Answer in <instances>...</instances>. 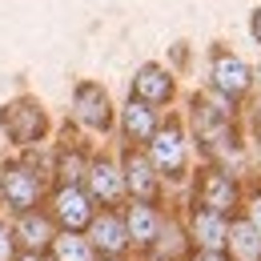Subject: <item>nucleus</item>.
<instances>
[{"label": "nucleus", "mask_w": 261, "mask_h": 261, "mask_svg": "<svg viewBox=\"0 0 261 261\" xmlns=\"http://www.w3.org/2000/svg\"><path fill=\"white\" fill-rule=\"evenodd\" d=\"M0 125H4V133L16 145H33V141H40V133L48 129V117H44V109L36 100L20 97V100H12V105L0 109Z\"/></svg>", "instance_id": "f257e3e1"}, {"label": "nucleus", "mask_w": 261, "mask_h": 261, "mask_svg": "<svg viewBox=\"0 0 261 261\" xmlns=\"http://www.w3.org/2000/svg\"><path fill=\"white\" fill-rule=\"evenodd\" d=\"M0 197L8 201V209H16L20 217L33 213V205L40 201V181L29 165H4L0 173Z\"/></svg>", "instance_id": "f03ea898"}, {"label": "nucleus", "mask_w": 261, "mask_h": 261, "mask_svg": "<svg viewBox=\"0 0 261 261\" xmlns=\"http://www.w3.org/2000/svg\"><path fill=\"white\" fill-rule=\"evenodd\" d=\"M149 161H153V169H161L165 177H181L185 173V133H181L177 121L157 129V137L149 141Z\"/></svg>", "instance_id": "7ed1b4c3"}, {"label": "nucleus", "mask_w": 261, "mask_h": 261, "mask_svg": "<svg viewBox=\"0 0 261 261\" xmlns=\"http://www.w3.org/2000/svg\"><path fill=\"white\" fill-rule=\"evenodd\" d=\"M209 76H213V89L225 93V97H245L249 85H253L249 65H245L241 57H233V53H213V68H209Z\"/></svg>", "instance_id": "20e7f679"}, {"label": "nucleus", "mask_w": 261, "mask_h": 261, "mask_svg": "<svg viewBox=\"0 0 261 261\" xmlns=\"http://www.w3.org/2000/svg\"><path fill=\"white\" fill-rule=\"evenodd\" d=\"M197 205L209 213H229L237 205V185L229 181L221 169H205L197 181Z\"/></svg>", "instance_id": "39448f33"}, {"label": "nucleus", "mask_w": 261, "mask_h": 261, "mask_svg": "<svg viewBox=\"0 0 261 261\" xmlns=\"http://www.w3.org/2000/svg\"><path fill=\"white\" fill-rule=\"evenodd\" d=\"M72 109H76V121L89 125V129H109L113 125V105H109V93L100 85H76Z\"/></svg>", "instance_id": "423d86ee"}, {"label": "nucleus", "mask_w": 261, "mask_h": 261, "mask_svg": "<svg viewBox=\"0 0 261 261\" xmlns=\"http://www.w3.org/2000/svg\"><path fill=\"white\" fill-rule=\"evenodd\" d=\"M53 213H57V221L65 225V233H81L85 225H93V201H89L85 189H76V185H65V189L57 193Z\"/></svg>", "instance_id": "0eeeda50"}, {"label": "nucleus", "mask_w": 261, "mask_h": 261, "mask_svg": "<svg viewBox=\"0 0 261 261\" xmlns=\"http://www.w3.org/2000/svg\"><path fill=\"white\" fill-rule=\"evenodd\" d=\"M89 245L100 249L105 257H121V253H125V245H129V225L109 209V213L93 217V225H89Z\"/></svg>", "instance_id": "6e6552de"}, {"label": "nucleus", "mask_w": 261, "mask_h": 261, "mask_svg": "<svg viewBox=\"0 0 261 261\" xmlns=\"http://www.w3.org/2000/svg\"><path fill=\"white\" fill-rule=\"evenodd\" d=\"M173 97V76L157 65H145L137 68V76H133V100H141V105H165V100Z\"/></svg>", "instance_id": "1a4fd4ad"}, {"label": "nucleus", "mask_w": 261, "mask_h": 261, "mask_svg": "<svg viewBox=\"0 0 261 261\" xmlns=\"http://www.w3.org/2000/svg\"><path fill=\"white\" fill-rule=\"evenodd\" d=\"M89 189H93V197L97 201H105V205H117L121 197H125V173L117 169L113 161H93L89 165Z\"/></svg>", "instance_id": "9d476101"}, {"label": "nucleus", "mask_w": 261, "mask_h": 261, "mask_svg": "<svg viewBox=\"0 0 261 261\" xmlns=\"http://www.w3.org/2000/svg\"><path fill=\"white\" fill-rule=\"evenodd\" d=\"M125 185H129V193L137 201L153 205V197H157V169H153V161H145L141 153H129V161H125Z\"/></svg>", "instance_id": "9b49d317"}, {"label": "nucleus", "mask_w": 261, "mask_h": 261, "mask_svg": "<svg viewBox=\"0 0 261 261\" xmlns=\"http://www.w3.org/2000/svg\"><path fill=\"white\" fill-rule=\"evenodd\" d=\"M193 237L205 253H221V245L229 241V225L221 213H209V209H197L193 213Z\"/></svg>", "instance_id": "f8f14e48"}, {"label": "nucleus", "mask_w": 261, "mask_h": 261, "mask_svg": "<svg viewBox=\"0 0 261 261\" xmlns=\"http://www.w3.org/2000/svg\"><path fill=\"white\" fill-rule=\"evenodd\" d=\"M225 249H229V261H261V233L249 221H233Z\"/></svg>", "instance_id": "ddd939ff"}, {"label": "nucleus", "mask_w": 261, "mask_h": 261, "mask_svg": "<svg viewBox=\"0 0 261 261\" xmlns=\"http://www.w3.org/2000/svg\"><path fill=\"white\" fill-rule=\"evenodd\" d=\"M125 225H129V241H137V245H153V241L161 237V217H157V209L145 205V201H137L129 209Z\"/></svg>", "instance_id": "4468645a"}, {"label": "nucleus", "mask_w": 261, "mask_h": 261, "mask_svg": "<svg viewBox=\"0 0 261 261\" xmlns=\"http://www.w3.org/2000/svg\"><path fill=\"white\" fill-rule=\"evenodd\" d=\"M125 137H129L133 145H141V141H153V137H157V113H153V105L129 100V109H125Z\"/></svg>", "instance_id": "2eb2a0df"}, {"label": "nucleus", "mask_w": 261, "mask_h": 261, "mask_svg": "<svg viewBox=\"0 0 261 261\" xmlns=\"http://www.w3.org/2000/svg\"><path fill=\"white\" fill-rule=\"evenodd\" d=\"M16 237L29 245V253L44 249L48 241H57V237H53V225H48V217H44V213H24V217L16 221Z\"/></svg>", "instance_id": "dca6fc26"}, {"label": "nucleus", "mask_w": 261, "mask_h": 261, "mask_svg": "<svg viewBox=\"0 0 261 261\" xmlns=\"http://www.w3.org/2000/svg\"><path fill=\"white\" fill-rule=\"evenodd\" d=\"M53 257L57 261H93V245L81 233H61L53 241Z\"/></svg>", "instance_id": "f3484780"}, {"label": "nucleus", "mask_w": 261, "mask_h": 261, "mask_svg": "<svg viewBox=\"0 0 261 261\" xmlns=\"http://www.w3.org/2000/svg\"><path fill=\"white\" fill-rule=\"evenodd\" d=\"M12 253H16V241H12V233L0 225V261H12Z\"/></svg>", "instance_id": "a211bd4d"}, {"label": "nucleus", "mask_w": 261, "mask_h": 261, "mask_svg": "<svg viewBox=\"0 0 261 261\" xmlns=\"http://www.w3.org/2000/svg\"><path fill=\"white\" fill-rule=\"evenodd\" d=\"M245 221H249V225H253V229L261 233V193L253 197V201H249V217H245Z\"/></svg>", "instance_id": "6ab92c4d"}, {"label": "nucleus", "mask_w": 261, "mask_h": 261, "mask_svg": "<svg viewBox=\"0 0 261 261\" xmlns=\"http://www.w3.org/2000/svg\"><path fill=\"white\" fill-rule=\"evenodd\" d=\"M253 36H257V44H261V8L253 12Z\"/></svg>", "instance_id": "aec40b11"}, {"label": "nucleus", "mask_w": 261, "mask_h": 261, "mask_svg": "<svg viewBox=\"0 0 261 261\" xmlns=\"http://www.w3.org/2000/svg\"><path fill=\"white\" fill-rule=\"evenodd\" d=\"M201 261H229L225 253H201Z\"/></svg>", "instance_id": "412c9836"}, {"label": "nucleus", "mask_w": 261, "mask_h": 261, "mask_svg": "<svg viewBox=\"0 0 261 261\" xmlns=\"http://www.w3.org/2000/svg\"><path fill=\"white\" fill-rule=\"evenodd\" d=\"M20 261H44V257H40V253H24Z\"/></svg>", "instance_id": "4be33fe9"}, {"label": "nucleus", "mask_w": 261, "mask_h": 261, "mask_svg": "<svg viewBox=\"0 0 261 261\" xmlns=\"http://www.w3.org/2000/svg\"><path fill=\"white\" fill-rule=\"evenodd\" d=\"M257 85H261V68H257Z\"/></svg>", "instance_id": "5701e85b"}, {"label": "nucleus", "mask_w": 261, "mask_h": 261, "mask_svg": "<svg viewBox=\"0 0 261 261\" xmlns=\"http://www.w3.org/2000/svg\"><path fill=\"white\" fill-rule=\"evenodd\" d=\"M105 261H121V257H105Z\"/></svg>", "instance_id": "b1692460"}]
</instances>
